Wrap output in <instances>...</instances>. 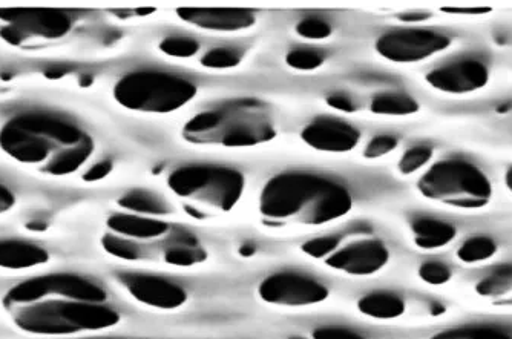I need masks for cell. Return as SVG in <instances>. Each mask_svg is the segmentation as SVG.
I'll list each match as a JSON object with an SVG mask.
<instances>
[{"mask_svg": "<svg viewBox=\"0 0 512 339\" xmlns=\"http://www.w3.org/2000/svg\"><path fill=\"white\" fill-rule=\"evenodd\" d=\"M106 303L108 293L100 284L76 274H48L20 281L2 300L17 329L50 338L117 326L120 313Z\"/></svg>", "mask_w": 512, "mask_h": 339, "instance_id": "6da1fadb", "label": "cell"}, {"mask_svg": "<svg viewBox=\"0 0 512 339\" xmlns=\"http://www.w3.org/2000/svg\"><path fill=\"white\" fill-rule=\"evenodd\" d=\"M0 149L19 165L50 177H68L96 149L88 132L48 112H23L0 128Z\"/></svg>", "mask_w": 512, "mask_h": 339, "instance_id": "7a4b0ae2", "label": "cell"}, {"mask_svg": "<svg viewBox=\"0 0 512 339\" xmlns=\"http://www.w3.org/2000/svg\"><path fill=\"white\" fill-rule=\"evenodd\" d=\"M352 208V194L344 185L310 172L276 175L264 186L260 197L264 217L310 226L338 220Z\"/></svg>", "mask_w": 512, "mask_h": 339, "instance_id": "3957f363", "label": "cell"}, {"mask_svg": "<svg viewBox=\"0 0 512 339\" xmlns=\"http://www.w3.org/2000/svg\"><path fill=\"white\" fill-rule=\"evenodd\" d=\"M183 135L195 145L241 148L270 142L275 139L276 131L264 103L240 99L221 108L201 112L184 125Z\"/></svg>", "mask_w": 512, "mask_h": 339, "instance_id": "277c9868", "label": "cell"}, {"mask_svg": "<svg viewBox=\"0 0 512 339\" xmlns=\"http://www.w3.org/2000/svg\"><path fill=\"white\" fill-rule=\"evenodd\" d=\"M417 188L428 200L459 209L485 208L493 197L490 178L463 158L437 162L422 175Z\"/></svg>", "mask_w": 512, "mask_h": 339, "instance_id": "5b68a950", "label": "cell"}, {"mask_svg": "<svg viewBox=\"0 0 512 339\" xmlns=\"http://www.w3.org/2000/svg\"><path fill=\"white\" fill-rule=\"evenodd\" d=\"M115 102L123 108L152 114H168L188 105L197 86L188 79L161 71H134L115 83Z\"/></svg>", "mask_w": 512, "mask_h": 339, "instance_id": "8992f818", "label": "cell"}, {"mask_svg": "<svg viewBox=\"0 0 512 339\" xmlns=\"http://www.w3.org/2000/svg\"><path fill=\"white\" fill-rule=\"evenodd\" d=\"M168 185L178 197L200 201L218 211H230L241 200L246 178L237 169L214 165H191L175 169Z\"/></svg>", "mask_w": 512, "mask_h": 339, "instance_id": "52a82bcc", "label": "cell"}, {"mask_svg": "<svg viewBox=\"0 0 512 339\" xmlns=\"http://www.w3.org/2000/svg\"><path fill=\"white\" fill-rule=\"evenodd\" d=\"M73 28L66 11L53 8H4L0 10V37L13 47L62 39Z\"/></svg>", "mask_w": 512, "mask_h": 339, "instance_id": "ba28073f", "label": "cell"}, {"mask_svg": "<svg viewBox=\"0 0 512 339\" xmlns=\"http://www.w3.org/2000/svg\"><path fill=\"white\" fill-rule=\"evenodd\" d=\"M453 45L447 34L430 30L390 31L379 37L376 51L396 63H416L444 53Z\"/></svg>", "mask_w": 512, "mask_h": 339, "instance_id": "9c48e42d", "label": "cell"}, {"mask_svg": "<svg viewBox=\"0 0 512 339\" xmlns=\"http://www.w3.org/2000/svg\"><path fill=\"white\" fill-rule=\"evenodd\" d=\"M258 293L266 303L289 307L312 306L329 297V289L321 281L296 272H279L264 278Z\"/></svg>", "mask_w": 512, "mask_h": 339, "instance_id": "30bf717a", "label": "cell"}, {"mask_svg": "<svg viewBox=\"0 0 512 339\" xmlns=\"http://www.w3.org/2000/svg\"><path fill=\"white\" fill-rule=\"evenodd\" d=\"M119 281L134 300L155 309L174 310L188 301L186 290L166 278L122 272Z\"/></svg>", "mask_w": 512, "mask_h": 339, "instance_id": "8fae6325", "label": "cell"}, {"mask_svg": "<svg viewBox=\"0 0 512 339\" xmlns=\"http://www.w3.org/2000/svg\"><path fill=\"white\" fill-rule=\"evenodd\" d=\"M431 88L445 94H471L485 88L490 82V70L477 59L459 60L440 66L425 77Z\"/></svg>", "mask_w": 512, "mask_h": 339, "instance_id": "7c38bea8", "label": "cell"}, {"mask_svg": "<svg viewBox=\"0 0 512 339\" xmlns=\"http://www.w3.org/2000/svg\"><path fill=\"white\" fill-rule=\"evenodd\" d=\"M390 260V252L381 240H362L348 244L327 260L333 269L356 277H368L384 269Z\"/></svg>", "mask_w": 512, "mask_h": 339, "instance_id": "4fadbf2b", "label": "cell"}, {"mask_svg": "<svg viewBox=\"0 0 512 339\" xmlns=\"http://www.w3.org/2000/svg\"><path fill=\"white\" fill-rule=\"evenodd\" d=\"M302 140L322 152H348L356 148L361 134L355 126L332 117H319L302 129Z\"/></svg>", "mask_w": 512, "mask_h": 339, "instance_id": "5bb4252c", "label": "cell"}, {"mask_svg": "<svg viewBox=\"0 0 512 339\" xmlns=\"http://www.w3.org/2000/svg\"><path fill=\"white\" fill-rule=\"evenodd\" d=\"M177 16L186 24L211 31H241L255 25V14L249 10L226 8H180Z\"/></svg>", "mask_w": 512, "mask_h": 339, "instance_id": "9a60e30c", "label": "cell"}, {"mask_svg": "<svg viewBox=\"0 0 512 339\" xmlns=\"http://www.w3.org/2000/svg\"><path fill=\"white\" fill-rule=\"evenodd\" d=\"M50 261L45 247L31 241L0 240V269L28 270Z\"/></svg>", "mask_w": 512, "mask_h": 339, "instance_id": "2e32d148", "label": "cell"}, {"mask_svg": "<svg viewBox=\"0 0 512 339\" xmlns=\"http://www.w3.org/2000/svg\"><path fill=\"white\" fill-rule=\"evenodd\" d=\"M112 234L129 240H151L169 231V224L155 218L137 214H115L108 220Z\"/></svg>", "mask_w": 512, "mask_h": 339, "instance_id": "e0dca14e", "label": "cell"}, {"mask_svg": "<svg viewBox=\"0 0 512 339\" xmlns=\"http://www.w3.org/2000/svg\"><path fill=\"white\" fill-rule=\"evenodd\" d=\"M414 244L424 251H436L448 246L456 238L457 231L453 224L436 218H419L411 224Z\"/></svg>", "mask_w": 512, "mask_h": 339, "instance_id": "ac0fdd59", "label": "cell"}, {"mask_svg": "<svg viewBox=\"0 0 512 339\" xmlns=\"http://www.w3.org/2000/svg\"><path fill=\"white\" fill-rule=\"evenodd\" d=\"M358 309L376 320H394L404 315L405 303L396 293L373 292L359 300Z\"/></svg>", "mask_w": 512, "mask_h": 339, "instance_id": "d6986e66", "label": "cell"}, {"mask_svg": "<svg viewBox=\"0 0 512 339\" xmlns=\"http://www.w3.org/2000/svg\"><path fill=\"white\" fill-rule=\"evenodd\" d=\"M119 205L126 211L134 212L137 215H168L171 214V208L160 195L146 189H135L123 195L119 200Z\"/></svg>", "mask_w": 512, "mask_h": 339, "instance_id": "ffe728a7", "label": "cell"}, {"mask_svg": "<svg viewBox=\"0 0 512 339\" xmlns=\"http://www.w3.org/2000/svg\"><path fill=\"white\" fill-rule=\"evenodd\" d=\"M371 112L378 116H411L419 111V103L402 93H384L371 102Z\"/></svg>", "mask_w": 512, "mask_h": 339, "instance_id": "44dd1931", "label": "cell"}, {"mask_svg": "<svg viewBox=\"0 0 512 339\" xmlns=\"http://www.w3.org/2000/svg\"><path fill=\"white\" fill-rule=\"evenodd\" d=\"M165 260L166 263L175 264V266H194L206 260V252L198 246L197 238L183 234L180 241L166 251Z\"/></svg>", "mask_w": 512, "mask_h": 339, "instance_id": "7402d4cb", "label": "cell"}, {"mask_svg": "<svg viewBox=\"0 0 512 339\" xmlns=\"http://www.w3.org/2000/svg\"><path fill=\"white\" fill-rule=\"evenodd\" d=\"M497 244L490 237H471L468 238L457 251V258L465 264L483 263L496 255Z\"/></svg>", "mask_w": 512, "mask_h": 339, "instance_id": "603a6c76", "label": "cell"}, {"mask_svg": "<svg viewBox=\"0 0 512 339\" xmlns=\"http://www.w3.org/2000/svg\"><path fill=\"white\" fill-rule=\"evenodd\" d=\"M511 289L512 264H502V266L496 267L476 286L477 293L482 297H500Z\"/></svg>", "mask_w": 512, "mask_h": 339, "instance_id": "cb8c5ba5", "label": "cell"}, {"mask_svg": "<svg viewBox=\"0 0 512 339\" xmlns=\"http://www.w3.org/2000/svg\"><path fill=\"white\" fill-rule=\"evenodd\" d=\"M431 339H512V335L500 327L463 326L444 330Z\"/></svg>", "mask_w": 512, "mask_h": 339, "instance_id": "d4e9b609", "label": "cell"}, {"mask_svg": "<svg viewBox=\"0 0 512 339\" xmlns=\"http://www.w3.org/2000/svg\"><path fill=\"white\" fill-rule=\"evenodd\" d=\"M102 246L112 257L120 258V260L134 261L140 258V246L134 240L120 237V235L108 234L103 235Z\"/></svg>", "mask_w": 512, "mask_h": 339, "instance_id": "484cf974", "label": "cell"}, {"mask_svg": "<svg viewBox=\"0 0 512 339\" xmlns=\"http://www.w3.org/2000/svg\"><path fill=\"white\" fill-rule=\"evenodd\" d=\"M431 157H433V149L430 146H413L399 160V172L404 175L414 174V172L424 168L430 162Z\"/></svg>", "mask_w": 512, "mask_h": 339, "instance_id": "4316f807", "label": "cell"}, {"mask_svg": "<svg viewBox=\"0 0 512 339\" xmlns=\"http://www.w3.org/2000/svg\"><path fill=\"white\" fill-rule=\"evenodd\" d=\"M324 53L312 48H299L287 54L286 62L293 70L312 71L324 63Z\"/></svg>", "mask_w": 512, "mask_h": 339, "instance_id": "83f0119b", "label": "cell"}, {"mask_svg": "<svg viewBox=\"0 0 512 339\" xmlns=\"http://www.w3.org/2000/svg\"><path fill=\"white\" fill-rule=\"evenodd\" d=\"M243 59V54L234 48H215L204 54L201 59V65L214 70H224V68H234L238 66Z\"/></svg>", "mask_w": 512, "mask_h": 339, "instance_id": "f1b7e54d", "label": "cell"}, {"mask_svg": "<svg viewBox=\"0 0 512 339\" xmlns=\"http://www.w3.org/2000/svg\"><path fill=\"white\" fill-rule=\"evenodd\" d=\"M198 50L200 45L191 37H168L160 43L161 53H165L166 56L180 57V59L195 56Z\"/></svg>", "mask_w": 512, "mask_h": 339, "instance_id": "f546056e", "label": "cell"}, {"mask_svg": "<svg viewBox=\"0 0 512 339\" xmlns=\"http://www.w3.org/2000/svg\"><path fill=\"white\" fill-rule=\"evenodd\" d=\"M451 275L453 272L450 267L440 261H428L419 267V277L431 286H442V284L448 283L451 280Z\"/></svg>", "mask_w": 512, "mask_h": 339, "instance_id": "4dcf8cb0", "label": "cell"}, {"mask_svg": "<svg viewBox=\"0 0 512 339\" xmlns=\"http://www.w3.org/2000/svg\"><path fill=\"white\" fill-rule=\"evenodd\" d=\"M296 33L304 39L321 40L332 34V27L319 17H306L296 25Z\"/></svg>", "mask_w": 512, "mask_h": 339, "instance_id": "1f68e13d", "label": "cell"}, {"mask_svg": "<svg viewBox=\"0 0 512 339\" xmlns=\"http://www.w3.org/2000/svg\"><path fill=\"white\" fill-rule=\"evenodd\" d=\"M339 240H341V238L335 237V235H332V237L315 238V240L307 241V243L302 246V251L306 252L310 257L322 258L336 251Z\"/></svg>", "mask_w": 512, "mask_h": 339, "instance_id": "d6a6232c", "label": "cell"}, {"mask_svg": "<svg viewBox=\"0 0 512 339\" xmlns=\"http://www.w3.org/2000/svg\"><path fill=\"white\" fill-rule=\"evenodd\" d=\"M396 148H398V139H396V137H391V135H379V137H375V139L368 143L364 154L367 158H379L390 154V152H393Z\"/></svg>", "mask_w": 512, "mask_h": 339, "instance_id": "836d02e7", "label": "cell"}, {"mask_svg": "<svg viewBox=\"0 0 512 339\" xmlns=\"http://www.w3.org/2000/svg\"><path fill=\"white\" fill-rule=\"evenodd\" d=\"M313 339H365L356 330L341 326L319 327L313 332Z\"/></svg>", "mask_w": 512, "mask_h": 339, "instance_id": "e575fe53", "label": "cell"}, {"mask_svg": "<svg viewBox=\"0 0 512 339\" xmlns=\"http://www.w3.org/2000/svg\"><path fill=\"white\" fill-rule=\"evenodd\" d=\"M111 171L112 163L105 160V162H100L92 166V168L83 175V178H85L86 182H99V180H103L106 175H109Z\"/></svg>", "mask_w": 512, "mask_h": 339, "instance_id": "d590c367", "label": "cell"}, {"mask_svg": "<svg viewBox=\"0 0 512 339\" xmlns=\"http://www.w3.org/2000/svg\"><path fill=\"white\" fill-rule=\"evenodd\" d=\"M327 103L332 106L333 109H338L342 112H353L356 109L355 102L345 94H333L327 99Z\"/></svg>", "mask_w": 512, "mask_h": 339, "instance_id": "8d00e7d4", "label": "cell"}, {"mask_svg": "<svg viewBox=\"0 0 512 339\" xmlns=\"http://www.w3.org/2000/svg\"><path fill=\"white\" fill-rule=\"evenodd\" d=\"M16 206V195L7 186L0 183V215H5Z\"/></svg>", "mask_w": 512, "mask_h": 339, "instance_id": "74e56055", "label": "cell"}, {"mask_svg": "<svg viewBox=\"0 0 512 339\" xmlns=\"http://www.w3.org/2000/svg\"><path fill=\"white\" fill-rule=\"evenodd\" d=\"M442 11L454 16H482L491 13V8H442Z\"/></svg>", "mask_w": 512, "mask_h": 339, "instance_id": "f35d334b", "label": "cell"}, {"mask_svg": "<svg viewBox=\"0 0 512 339\" xmlns=\"http://www.w3.org/2000/svg\"><path fill=\"white\" fill-rule=\"evenodd\" d=\"M430 17L431 13H425V11H411V13L399 14L398 19H401L402 22H422Z\"/></svg>", "mask_w": 512, "mask_h": 339, "instance_id": "ab89813d", "label": "cell"}, {"mask_svg": "<svg viewBox=\"0 0 512 339\" xmlns=\"http://www.w3.org/2000/svg\"><path fill=\"white\" fill-rule=\"evenodd\" d=\"M241 255H246V257H250V255L255 254L256 249L252 244H246V246L241 247L240 249Z\"/></svg>", "mask_w": 512, "mask_h": 339, "instance_id": "60d3db41", "label": "cell"}, {"mask_svg": "<svg viewBox=\"0 0 512 339\" xmlns=\"http://www.w3.org/2000/svg\"><path fill=\"white\" fill-rule=\"evenodd\" d=\"M505 185L506 188L509 189V192L512 194V166L508 168V171L505 172Z\"/></svg>", "mask_w": 512, "mask_h": 339, "instance_id": "b9f144b4", "label": "cell"}, {"mask_svg": "<svg viewBox=\"0 0 512 339\" xmlns=\"http://www.w3.org/2000/svg\"><path fill=\"white\" fill-rule=\"evenodd\" d=\"M186 211H188L189 214L192 215V217H197V218H203L204 217L203 214H200V212L195 211V209L189 208V206H188V208H186Z\"/></svg>", "mask_w": 512, "mask_h": 339, "instance_id": "7bdbcfd3", "label": "cell"}, {"mask_svg": "<svg viewBox=\"0 0 512 339\" xmlns=\"http://www.w3.org/2000/svg\"><path fill=\"white\" fill-rule=\"evenodd\" d=\"M74 339H114V338H74Z\"/></svg>", "mask_w": 512, "mask_h": 339, "instance_id": "ee69618b", "label": "cell"}, {"mask_svg": "<svg viewBox=\"0 0 512 339\" xmlns=\"http://www.w3.org/2000/svg\"><path fill=\"white\" fill-rule=\"evenodd\" d=\"M289 339H306V338H301V336H292V338H289Z\"/></svg>", "mask_w": 512, "mask_h": 339, "instance_id": "f6af8a7d", "label": "cell"}]
</instances>
